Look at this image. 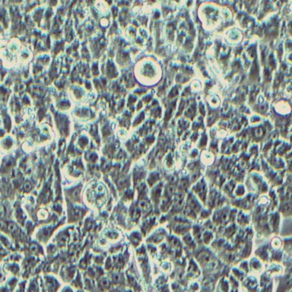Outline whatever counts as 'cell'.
I'll return each instance as SVG.
<instances>
[{
  "instance_id": "obj_1",
  "label": "cell",
  "mask_w": 292,
  "mask_h": 292,
  "mask_svg": "<svg viewBox=\"0 0 292 292\" xmlns=\"http://www.w3.org/2000/svg\"><path fill=\"white\" fill-rule=\"evenodd\" d=\"M286 198L288 200H292V191L290 189L287 190V192H286Z\"/></svg>"
}]
</instances>
